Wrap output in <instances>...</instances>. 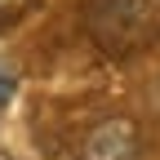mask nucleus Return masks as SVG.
<instances>
[{
    "label": "nucleus",
    "instance_id": "2",
    "mask_svg": "<svg viewBox=\"0 0 160 160\" xmlns=\"http://www.w3.org/2000/svg\"><path fill=\"white\" fill-rule=\"evenodd\" d=\"M80 160H142V138L129 116L98 120L80 142Z\"/></svg>",
    "mask_w": 160,
    "mask_h": 160
},
{
    "label": "nucleus",
    "instance_id": "1",
    "mask_svg": "<svg viewBox=\"0 0 160 160\" xmlns=\"http://www.w3.org/2000/svg\"><path fill=\"white\" fill-rule=\"evenodd\" d=\"M80 18L98 53L116 62L160 45V0H85Z\"/></svg>",
    "mask_w": 160,
    "mask_h": 160
},
{
    "label": "nucleus",
    "instance_id": "3",
    "mask_svg": "<svg viewBox=\"0 0 160 160\" xmlns=\"http://www.w3.org/2000/svg\"><path fill=\"white\" fill-rule=\"evenodd\" d=\"M18 62H9V58H0V116L9 111V102H13V93H18Z\"/></svg>",
    "mask_w": 160,
    "mask_h": 160
},
{
    "label": "nucleus",
    "instance_id": "4",
    "mask_svg": "<svg viewBox=\"0 0 160 160\" xmlns=\"http://www.w3.org/2000/svg\"><path fill=\"white\" fill-rule=\"evenodd\" d=\"M31 5H36V0H0V27H5V22H13V18H22Z\"/></svg>",
    "mask_w": 160,
    "mask_h": 160
}]
</instances>
